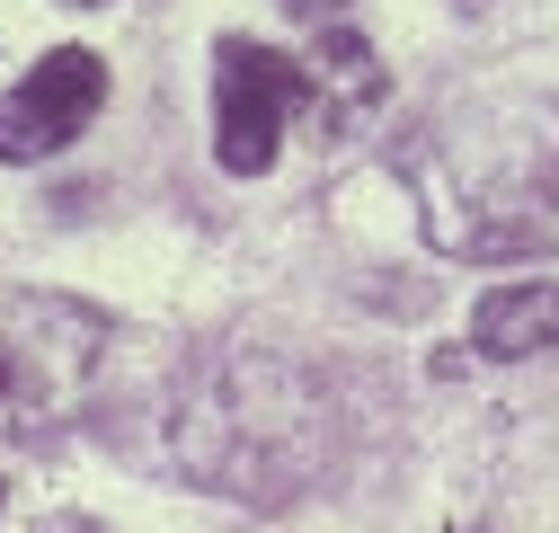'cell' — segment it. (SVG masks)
<instances>
[{
    "mask_svg": "<svg viewBox=\"0 0 559 533\" xmlns=\"http://www.w3.org/2000/svg\"><path fill=\"white\" fill-rule=\"evenodd\" d=\"M302 107V81L275 45L223 36L214 45V161L231 178H266L275 152H285V125Z\"/></svg>",
    "mask_w": 559,
    "mask_h": 533,
    "instance_id": "obj_3",
    "label": "cell"
},
{
    "mask_svg": "<svg viewBox=\"0 0 559 533\" xmlns=\"http://www.w3.org/2000/svg\"><path fill=\"white\" fill-rule=\"evenodd\" d=\"M471 347H479V356L559 347V285H498V294L471 311Z\"/></svg>",
    "mask_w": 559,
    "mask_h": 533,
    "instance_id": "obj_6",
    "label": "cell"
},
{
    "mask_svg": "<svg viewBox=\"0 0 559 533\" xmlns=\"http://www.w3.org/2000/svg\"><path fill=\"white\" fill-rule=\"evenodd\" d=\"M107 339L116 320L81 294L0 285V445H27L72 418L107 365Z\"/></svg>",
    "mask_w": 559,
    "mask_h": 533,
    "instance_id": "obj_2",
    "label": "cell"
},
{
    "mask_svg": "<svg viewBox=\"0 0 559 533\" xmlns=\"http://www.w3.org/2000/svg\"><path fill=\"white\" fill-rule=\"evenodd\" d=\"M72 10H98V0H72Z\"/></svg>",
    "mask_w": 559,
    "mask_h": 533,
    "instance_id": "obj_8",
    "label": "cell"
},
{
    "mask_svg": "<svg viewBox=\"0 0 559 533\" xmlns=\"http://www.w3.org/2000/svg\"><path fill=\"white\" fill-rule=\"evenodd\" d=\"M408 178L436 249L453 258H559V98H479L408 143Z\"/></svg>",
    "mask_w": 559,
    "mask_h": 533,
    "instance_id": "obj_1",
    "label": "cell"
},
{
    "mask_svg": "<svg viewBox=\"0 0 559 533\" xmlns=\"http://www.w3.org/2000/svg\"><path fill=\"white\" fill-rule=\"evenodd\" d=\"M294 81H302V125L320 133V143H346L382 98H391V72H382V54L356 36V27H320V45L294 62Z\"/></svg>",
    "mask_w": 559,
    "mask_h": 533,
    "instance_id": "obj_5",
    "label": "cell"
},
{
    "mask_svg": "<svg viewBox=\"0 0 559 533\" xmlns=\"http://www.w3.org/2000/svg\"><path fill=\"white\" fill-rule=\"evenodd\" d=\"M107 107V62L90 45H53L36 72L0 90V161H45L62 143H81V125Z\"/></svg>",
    "mask_w": 559,
    "mask_h": 533,
    "instance_id": "obj_4",
    "label": "cell"
},
{
    "mask_svg": "<svg viewBox=\"0 0 559 533\" xmlns=\"http://www.w3.org/2000/svg\"><path fill=\"white\" fill-rule=\"evenodd\" d=\"M285 19H302V27H337L346 19V0H275Z\"/></svg>",
    "mask_w": 559,
    "mask_h": 533,
    "instance_id": "obj_7",
    "label": "cell"
}]
</instances>
